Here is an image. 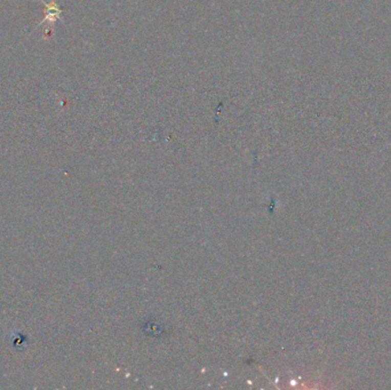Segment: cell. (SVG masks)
Returning <instances> with one entry per match:
<instances>
[{
    "label": "cell",
    "instance_id": "cell-1",
    "mask_svg": "<svg viewBox=\"0 0 391 390\" xmlns=\"http://www.w3.org/2000/svg\"><path fill=\"white\" fill-rule=\"evenodd\" d=\"M44 5H45L46 7V15L45 17H44L42 21L38 24L39 26H41V24L44 23H54L55 21H57V19H61V8L60 6H58L56 2H51L50 4L47 3H44Z\"/></svg>",
    "mask_w": 391,
    "mask_h": 390
}]
</instances>
